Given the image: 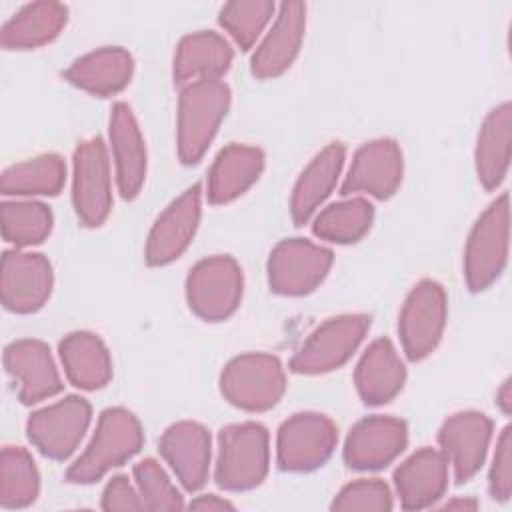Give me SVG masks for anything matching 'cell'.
Segmentation results:
<instances>
[{
	"instance_id": "6da1fadb",
	"label": "cell",
	"mask_w": 512,
	"mask_h": 512,
	"mask_svg": "<svg viewBox=\"0 0 512 512\" xmlns=\"http://www.w3.org/2000/svg\"><path fill=\"white\" fill-rule=\"evenodd\" d=\"M144 442L138 418L126 408H106L96 424L94 436L80 458L68 468L66 480L72 484H92L108 470L130 460Z\"/></svg>"
},
{
	"instance_id": "7a4b0ae2",
	"label": "cell",
	"mask_w": 512,
	"mask_h": 512,
	"mask_svg": "<svg viewBox=\"0 0 512 512\" xmlns=\"http://www.w3.org/2000/svg\"><path fill=\"white\" fill-rule=\"evenodd\" d=\"M230 106V88L222 80L186 84L178 100V156L184 164H196L208 150Z\"/></svg>"
},
{
	"instance_id": "3957f363",
	"label": "cell",
	"mask_w": 512,
	"mask_h": 512,
	"mask_svg": "<svg viewBox=\"0 0 512 512\" xmlns=\"http://www.w3.org/2000/svg\"><path fill=\"white\" fill-rule=\"evenodd\" d=\"M268 430L258 422L230 424L218 436L216 484L240 492L256 488L268 474Z\"/></svg>"
},
{
	"instance_id": "277c9868",
	"label": "cell",
	"mask_w": 512,
	"mask_h": 512,
	"mask_svg": "<svg viewBox=\"0 0 512 512\" xmlns=\"http://www.w3.org/2000/svg\"><path fill=\"white\" fill-rule=\"evenodd\" d=\"M510 208L500 194L476 220L464 248V278L472 292L486 290L500 278L508 260Z\"/></svg>"
},
{
	"instance_id": "5b68a950",
	"label": "cell",
	"mask_w": 512,
	"mask_h": 512,
	"mask_svg": "<svg viewBox=\"0 0 512 512\" xmlns=\"http://www.w3.org/2000/svg\"><path fill=\"white\" fill-rule=\"evenodd\" d=\"M286 390L280 360L264 352H248L232 358L220 374V392L236 408L264 412L274 408Z\"/></svg>"
},
{
	"instance_id": "8992f818",
	"label": "cell",
	"mask_w": 512,
	"mask_h": 512,
	"mask_svg": "<svg viewBox=\"0 0 512 512\" xmlns=\"http://www.w3.org/2000/svg\"><path fill=\"white\" fill-rule=\"evenodd\" d=\"M244 278L232 256H210L200 260L186 278V300L190 310L208 322L232 316L242 300Z\"/></svg>"
},
{
	"instance_id": "52a82bcc",
	"label": "cell",
	"mask_w": 512,
	"mask_h": 512,
	"mask_svg": "<svg viewBox=\"0 0 512 512\" xmlns=\"http://www.w3.org/2000/svg\"><path fill=\"white\" fill-rule=\"evenodd\" d=\"M370 328L366 314H342L320 324L290 360L296 374H324L340 368L356 352Z\"/></svg>"
},
{
	"instance_id": "ba28073f",
	"label": "cell",
	"mask_w": 512,
	"mask_h": 512,
	"mask_svg": "<svg viewBox=\"0 0 512 512\" xmlns=\"http://www.w3.org/2000/svg\"><path fill=\"white\" fill-rule=\"evenodd\" d=\"M338 442L336 424L320 412H298L278 428L276 458L286 472H310L322 466Z\"/></svg>"
},
{
	"instance_id": "9c48e42d",
	"label": "cell",
	"mask_w": 512,
	"mask_h": 512,
	"mask_svg": "<svg viewBox=\"0 0 512 512\" xmlns=\"http://www.w3.org/2000/svg\"><path fill=\"white\" fill-rule=\"evenodd\" d=\"M446 292L436 280H420L406 296L398 318V334L406 356L414 362L438 346L446 326Z\"/></svg>"
},
{
	"instance_id": "30bf717a",
	"label": "cell",
	"mask_w": 512,
	"mask_h": 512,
	"mask_svg": "<svg viewBox=\"0 0 512 512\" xmlns=\"http://www.w3.org/2000/svg\"><path fill=\"white\" fill-rule=\"evenodd\" d=\"M72 202L78 220L88 226H100L112 208L110 160L102 138L82 140L74 150Z\"/></svg>"
},
{
	"instance_id": "8fae6325",
	"label": "cell",
	"mask_w": 512,
	"mask_h": 512,
	"mask_svg": "<svg viewBox=\"0 0 512 512\" xmlns=\"http://www.w3.org/2000/svg\"><path fill=\"white\" fill-rule=\"evenodd\" d=\"M332 266V250L306 238H286L268 256V284L282 296L312 292Z\"/></svg>"
},
{
	"instance_id": "7c38bea8",
	"label": "cell",
	"mask_w": 512,
	"mask_h": 512,
	"mask_svg": "<svg viewBox=\"0 0 512 512\" xmlns=\"http://www.w3.org/2000/svg\"><path fill=\"white\" fill-rule=\"evenodd\" d=\"M92 408L82 396H66L30 414L28 440L48 458L66 460L84 438Z\"/></svg>"
},
{
	"instance_id": "4fadbf2b",
	"label": "cell",
	"mask_w": 512,
	"mask_h": 512,
	"mask_svg": "<svg viewBox=\"0 0 512 512\" xmlns=\"http://www.w3.org/2000/svg\"><path fill=\"white\" fill-rule=\"evenodd\" d=\"M54 274L50 262L38 252L8 250L0 268V298L6 310L30 314L44 306L52 294Z\"/></svg>"
},
{
	"instance_id": "5bb4252c",
	"label": "cell",
	"mask_w": 512,
	"mask_h": 512,
	"mask_svg": "<svg viewBox=\"0 0 512 512\" xmlns=\"http://www.w3.org/2000/svg\"><path fill=\"white\" fill-rule=\"evenodd\" d=\"M402 170L404 160L396 140H370L356 150L340 192L344 196L360 192L378 200H386L398 190L402 182Z\"/></svg>"
},
{
	"instance_id": "9a60e30c",
	"label": "cell",
	"mask_w": 512,
	"mask_h": 512,
	"mask_svg": "<svg viewBox=\"0 0 512 512\" xmlns=\"http://www.w3.org/2000/svg\"><path fill=\"white\" fill-rule=\"evenodd\" d=\"M202 214V188L192 184L156 218L146 240V262L166 266L192 242Z\"/></svg>"
},
{
	"instance_id": "2e32d148",
	"label": "cell",
	"mask_w": 512,
	"mask_h": 512,
	"mask_svg": "<svg viewBox=\"0 0 512 512\" xmlns=\"http://www.w3.org/2000/svg\"><path fill=\"white\" fill-rule=\"evenodd\" d=\"M492 438V420L476 410L456 412L438 430V444L456 482H468L484 464Z\"/></svg>"
},
{
	"instance_id": "e0dca14e",
	"label": "cell",
	"mask_w": 512,
	"mask_h": 512,
	"mask_svg": "<svg viewBox=\"0 0 512 512\" xmlns=\"http://www.w3.org/2000/svg\"><path fill=\"white\" fill-rule=\"evenodd\" d=\"M408 444V428L392 416H368L352 426L344 442V460L356 470H376L396 460Z\"/></svg>"
},
{
	"instance_id": "ac0fdd59",
	"label": "cell",
	"mask_w": 512,
	"mask_h": 512,
	"mask_svg": "<svg viewBox=\"0 0 512 512\" xmlns=\"http://www.w3.org/2000/svg\"><path fill=\"white\" fill-rule=\"evenodd\" d=\"M4 366L18 382L22 404H36L62 390L50 348L40 340H16L4 348Z\"/></svg>"
},
{
	"instance_id": "d6986e66",
	"label": "cell",
	"mask_w": 512,
	"mask_h": 512,
	"mask_svg": "<svg viewBox=\"0 0 512 512\" xmlns=\"http://www.w3.org/2000/svg\"><path fill=\"white\" fill-rule=\"evenodd\" d=\"M306 28V4L302 2H284L280 4L278 16L252 54L250 68L256 78L268 80L284 74L302 44Z\"/></svg>"
},
{
	"instance_id": "ffe728a7",
	"label": "cell",
	"mask_w": 512,
	"mask_h": 512,
	"mask_svg": "<svg viewBox=\"0 0 512 512\" xmlns=\"http://www.w3.org/2000/svg\"><path fill=\"white\" fill-rule=\"evenodd\" d=\"M160 454L186 490L194 492L206 484L212 450L202 424L184 420L168 426L160 438Z\"/></svg>"
},
{
	"instance_id": "44dd1931",
	"label": "cell",
	"mask_w": 512,
	"mask_h": 512,
	"mask_svg": "<svg viewBox=\"0 0 512 512\" xmlns=\"http://www.w3.org/2000/svg\"><path fill=\"white\" fill-rule=\"evenodd\" d=\"M110 144L116 164V182L122 198L132 200L146 180V146L132 108L124 102L112 106L110 112Z\"/></svg>"
},
{
	"instance_id": "7402d4cb",
	"label": "cell",
	"mask_w": 512,
	"mask_h": 512,
	"mask_svg": "<svg viewBox=\"0 0 512 512\" xmlns=\"http://www.w3.org/2000/svg\"><path fill=\"white\" fill-rule=\"evenodd\" d=\"M394 486L404 510H420L442 498L448 486V460L442 450L420 448L394 472Z\"/></svg>"
},
{
	"instance_id": "603a6c76",
	"label": "cell",
	"mask_w": 512,
	"mask_h": 512,
	"mask_svg": "<svg viewBox=\"0 0 512 512\" xmlns=\"http://www.w3.org/2000/svg\"><path fill=\"white\" fill-rule=\"evenodd\" d=\"M132 54L120 46H104L76 58L64 78L94 96H112L124 90L132 78Z\"/></svg>"
},
{
	"instance_id": "cb8c5ba5",
	"label": "cell",
	"mask_w": 512,
	"mask_h": 512,
	"mask_svg": "<svg viewBox=\"0 0 512 512\" xmlns=\"http://www.w3.org/2000/svg\"><path fill=\"white\" fill-rule=\"evenodd\" d=\"M356 390L364 404L390 402L406 382V368L388 338L374 340L362 354L354 372Z\"/></svg>"
},
{
	"instance_id": "d4e9b609",
	"label": "cell",
	"mask_w": 512,
	"mask_h": 512,
	"mask_svg": "<svg viewBox=\"0 0 512 512\" xmlns=\"http://www.w3.org/2000/svg\"><path fill=\"white\" fill-rule=\"evenodd\" d=\"M230 44L212 30H198L178 42L172 74L176 84L218 80L232 64Z\"/></svg>"
},
{
	"instance_id": "484cf974",
	"label": "cell",
	"mask_w": 512,
	"mask_h": 512,
	"mask_svg": "<svg viewBox=\"0 0 512 512\" xmlns=\"http://www.w3.org/2000/svg\"><path fill=\"white\" fill-rule=\"evenodd\" d=\"M264 152L246 144L222 148L208 172L206 196L210 204H226L242 196L262 174Z\"/></svg>"
},
{
	"instance_id": "4316f807",
	"label": "cell",
	"mask_w": 512,
	"mask_h": 512,
	"mask_svg": "<svg viewBox=\"0 0 512 512\" xmlns=\"http://www.w3.org/2000/svg\"><path fill=\"white\" fill-rule=\"evenodd\" d=\"M344 158L346 148L340 142H332L320 150L302 170L290 198L292 220L298 226L306 224L310 216L320 208V204L330 196L342 172Z\"/></svg>"
},
{
	"instance_id": "83f0119b",
	"label": "cell",
	"mask_w": 512,
	"mask_h": 512,
	"mask_svg": "<svg viewBox=\"0 0 512 512\" xmlns=\"http://www.w3.org/2000/svg\"><path fill=\"white\" fill-rule=\"evenodd\" d=\"M60 360L68 380L80 390L104 388L112 378V360L106 344L94 332L78 330L62 338Z\"/></svg>"
},
{
	"instance_id": "f1b7e54d",
	"label": "cell",
	"mask_w": 512,
	"mask_h": 512,
	"mask_svg": "<svg viewBox=\"0 0 512 512\" xmlns=\"http://www.w3.org/2000/svg\"><path fill=\"white\" fill-rule=\"evenodd\" d=\"M512 148V106L504 102L488 112L478 132L474 160L484 188H498L508 172Z\"/></svg>"
},
{
	"instance_id": "f546056e",
	"label": "cell",
	"mask_w": 512,
	"mask_h": 512,
	"mask_svg": "<svg viewBox=\"0 0 512 512\" xmlns=\"http://www.w3.org/2000/svg\"><path fill=\"white\" fill-rule=\"evenodd\" d=\"M68 22V8L60 2H32L20 8L0 30L6 50H32L52 42Z\"/></svg>"
},
{
	"instance_id": "4dcf8cb0",
	"label": "cell",
	"mask_w": 512,
	"mask_h": 512,
	"mask_svg": "<svg viewBox=\"0 0 512 512\" xmlns=\"http://www.w3.org/2000/svg\"><path fill=\"white\" fill-rule=\"evenodd\" d=\"M66 182V164L58 154H40L6 168L0 190L6 196H56Z\"/></svg>"
},
{
	"instance_id": "1f68e13d",
	"label": "cell",
	"mask_w": 512,
	"mask_h": 512,
	"mask_svg": "<svg viewBox=\"0 0 512 512\" xmlns=\"http://www.w3.org/2000/svg\"><path fill=\"white\" fill-rule=\"evenodd\" d=\"M374 208L366 198H348L326 206L312 224V232L328 242H358L372 226Z\"/></svg>"
},
{
	"instance_id": "d6a6232c",
	"label": "cell",
	"mask_w": 512,
	"mask_h": 512,
	"mask_svg": "<svg viewBox=\"0 0 512 512\" xmlns=\"http://www.w3.org/2000/svg\"><path fill=\"white\" fill-rule=\"evenodd\" d=\"M38 492L40 476L32 456L20 446H6L0 456V506L24 508Z\"/></svg>"
},
{
	"instance_id": "836d02e7",
	"label": "cell",
	"mask_w": 512,
	"mask_h": 512,
	"mask_svg": "<svg viewBox=\"0 0 512 512\" xmlns=\"http://www.w3.org/2000/svg\"><path fill=\"white\" fill-rule=\"evenodd\" d=\"M0 216L4 240L16 246L40 244L50 236L54 224L50 208L34 200L4 202Z\"/></svg>"
},
{
	"instance_id": "e575fe53",
	"label": "cell",
	"mask_w": 512,
	"mask_h": 512,
	"mask_svg": "<svg viewBox=\"0 0 512 512\" xmlns=\"http://www.w3.org/2000/svg\"><path fill=\"white\" fill-rule=\"evenodd\" d=\"M274 14L270 0H234L220 8V26L242 48L250 50Z\"/></svg>"
},
{
	"instance_id": "d590c367",
	"label": "cell",
	"mask_w": 512,
	"mask_h": 512,
	"mask_svg": "<svg viewBox=\"0 0 512 512\" xmlns=\"http://www.w3.org/2000/svg\"><path fill=\"white\" fill-rule=\"evenodd\" d=\"M134 482L146 510H180L182 494L154 458L134 464Z\"/></svg>"
},
{
	"instance_id": "8d00e7d4",
	"label": "cell",
	"mask_w": 512,
	"mask_h": 512,
	"mask_svg": "<svg viewBox=\"0 0 512 512\" xmlns=\"http://www.w3.org/2000/svg\"><path fill=\"white\" fill-rule=\"evenodd\" d=\"M332 510H392V494L386 482L378 478H362L346 484L334 498Z\"/></svg>"
},
{
	"instance_id": "74e56055",
	"label": "cell",
	"mask_w": 512,
	"mask_h": 512,
	"mask_svg": "<svg viewBox=\"0 0 512 512\" xmlns=\"http://www.w3.org/2000/svg\"><path fill=\"white\" fill-rule=\"evenodd\" d=\"M488 488L492 498L508 500L512 492V428L506 426L496 442V452L490 466Z\"/></svg>"
},
{
	"instance_id": "f35d334b",
	"label": "cell",
	"mask_w": 512,
	"mask_h": 512,
	"mask_svg": "<svg viewBox=\"0 0 512 512\" xmlns=\"http://www.w3.org/2000/svg\"><path fill=\"white\" fill-rule=\"evenodd\" d=\"M102 510L114 512V510H146V508L138 494V488L130 484L128 476L118 474L110 478V482L102 492Z\"/></svg>"
},
{
	"instance_id": "ab89813d",
	"label": "cell",
	"mask_w": 512,
	"mask_h": 512,
	"mask_svg": "<svg viewBox=\"0 0 512 512\" xmlns=\"http://www.w3.org/2000/svg\"><path fill=\"white\" fill-rule=\"evenodd\" d=\"M190 508L192 510H208V512H212V510H234V506L228 502V500H222V498H218L216 494H204V496H198L196 500H192L190 502Z\"/></svg>"
},
{
	"instance_id": "60d3db41",
	"label": "cell",
	"mask_w": 512,
	"mask_h": 512,
	"mask_svg": "<svg viewBox=\"0 0 512 512\" xmlns=\"http://www.w3.org/2000/svg\"><path fill=\"white\" fill-rule=\"evenodd\" d=\"M496 402L500 406V410L504 414H510L512 410V386H510V378L504 380V384L500 386V390L496 392Z\"/></svg>"
},
{
	"instance_id": "b9f144b4",
	"label": "cell",
	"mask_w": 512,
	"mask_h": 512,
	"mask_svg": "<svg viewBox=\"0 0 512 512\" xmlns=\"http://www.w3.org/2000/svg\"><path fill=\"white\" fill-rule=\"evenodd\" d=\"M444 508H476V502H472V500H452V502H446Z\"/></svg>"
}]
</instances>
